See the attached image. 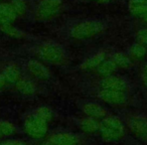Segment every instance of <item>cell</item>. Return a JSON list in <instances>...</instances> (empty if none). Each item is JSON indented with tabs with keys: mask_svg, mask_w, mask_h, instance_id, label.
Returning a JSON list of instances; mask_svg holds the SVG:
<instances>
[{
	"mask_svg": "<svg viewBox=\"0 0 147 145\" xmlns=\"http://www.w3.org/2000/svg\"><path fill=\"white\" fill-rule=\"evenodd\" d=\"M63 0H41L36 7V17L39 20H49L61 10Z\"/></svg>",
	"mask_w": 147,
	"mask_h": 145,
	"instance_id": "obj_4",
	"label": "cell"
},
{
	"mask_svg": "<svg viewBox=\"0 0 147 145\" xmlns=\"http://www.w3.org/2000/svg\"><path fill=\"white\" fill-rule=\"evenodd\" d=\"M17 17L10 3H0V25L12 23Z\"/></svg>",
	"mask_w": 147,
	"mask_h": 145,
	"instance_id": "obj_10",
	"label": "cell"
},
{
	"mask_svg": "<svg viewBox=\"0 0 147 145\" xmlns=\"http://www.w3.org/2000/svg\"><path fill=\"white\" fill-rule=\"evenodd\" d=\"M10 5L12 6L13 10L15 11L17 16H20V15H23L25 12H26V2L24 0H12L10 2Z\"/></svg>",
	"mask_w": 147,
	"mask_h": 145,
	"instance_id": "obj_24",
	"label": "cell"
},
{
	"mask_svg": "<svg viewBox=\"0 0 147 145\" xmlns=\"http://www.w3.org/2000/svg\"><path fill=\"white\" fill-rule=\"evenodd\" d=\"M116 69H117V67L112 59H107V61L105 59V61L97 67V71H98L99 75L103 76L104 78L113 75V73H114Z\"/></svg>",
	"mask_w": 147,
	"mask_h": 145,
	"instance_id": "obj_17",
	"label": "cell"
},
{
	"mask_svg": "<svg viewBox=\"0 0 147 145\" xmlns=\"http://www.w3.org/2000/svg\"><path fill=\"white\" fill-rule=\"evenodd\" d=\"M93 1H96L98 3H106V2H109L110 0H93Z\"/></svg>",
	"mask_w": 147,
	"mask_h": 145,
	"instance_id": "obj_29",
	"label": "cell"
},
{
	"mask_svg": "<svg viewBox=\"0 0 147 145\" xmlns=\"http://www.w3.org/2000/svg\"><path fill=\"white\" fill-rule=\"evenodd\" d=\"M27 69L32 77L39 80H45L49 78V71L45 65L38 61H30L27 65Z\"/></svg>",
	"mask_w": 147,
	"mask_h": 145,
	"instance_id": "obj_9",
	"label": "cell"
},
{
	"mask_svg": "<svg viewBox=\"0 0 147 145\" xmlns=\"http://www.w3.org/2000/svg\"><path fill=\"white\" fill-rule=\"evenodd\" d=\"M136 39L137 42L147 47V27L141 28L137 31L136 33Z\"/></svg>",
	"mask_w": 147,
	"mask_h": 145,
	"instance_id": "obj_25",
	"label": "cell"
},
{
	"mask_svg": "<svg viewBox=\"0 0 147 145\" xmlns=\"http://www.w3.org/2000/svg\"><path fill=\"white\" fill-rule=\"evenodd\" d=\"M101 135L106 141H117L124 136V125L122 121L115 116L106 117L100 123Z\"/></svg>",
	"mask_w": 147,
	"mask_h": 145,
	"instance_id": "obj_1",
	"label": "cell"
},
{
	"mask_svg": "<svg viewBox=\"0 0 147 145\" xmlns=\"http://www.w3.org/2000/svg\"><path fill=\"white\" fill-rule=\"evenodd\" d=\"M15 87L17 91H19L23 95H32L35 92V85L26 79H20L15 84Z\"/></svg>",
	"mask_w": 147,
	"mask_h": 145,
	"instance_id": "obj_18",
	"label": "cell"
},
{
	"mask_svg": "<svg viewBox=\"0 0 147 145\" xmlns=\"http://www.w3.org/2000/svg\"><path fill=\"white\" fill-rule=\"evenodd\" d=\"M5 85H6V82H5L4 77L2 76V74H0V90L4 88Z\"/></svg>",
	"mask_w": 147,
	"mask_h": 145,
	"instance_id": "obj_28",
	"label": "cell"
},
{
	"mask_svg": "<svg viewBox=\"0 0 147 145\" xmlns=\"http://www.w3.org/2000/svg\"><path fill=\"white\" fill-rule=\"evenodd\" d=\"M140 19H142V20L143 21H145V22H147V12L146 13H145V14L144 15H143V16L142 17H141V18Z\"/></svg>",
	"mask_w": 147,
	"mask_h": 145,
	"instance_id": "obj_30",
	"label": "cell"
},
{
	"mask_svg": "<svg viewBox=\"0 0 147 145\" xmlns=\"http://www.w3.org/2000/svg\"><path fill=\"white\" fill-rule=\"evenodd\" d=\"M15 132V127L8 121H0V136H10Z\"/></svg>",
	"mask_w": 147,
	"mask_h": 145,
	"instance_id": "obj_23",
	"label": "cell"
},
{
	"mask_svg": "<svg viewBox=\"0 0 147 145\" xmlns=\"http://www.w3.org/2000/svg\"><path fill=\"white\" fill-rule=\"evenodd\" d=\"M129 128L131 132L143 141H147V119L135 116L129 120Z\"/></svg>",
	"mask_w": 147,
	"mask_h": 145,
	"instance_id": "obj_6",
	"label": "cell"
},
{
	"mask_svg": "<svg viewBox=\"0 0 147 145\" xmlns=\"http://www.w3.org/2000/svg\"><path fill=\"white\" fill-rule=\"evenodd\" d=\"M41 145H53V144H51V142H49V140H47V142L42 143V144H41Z\"/></svg>",
	"mask_w": 147,
	"mask_h": 145,
	"instance_id": "obj_31",
	"label": "cell"
},
{
	"mask_svg": "<svg viewBox=\"0 0 147 145\" xmlns=\"http://www.w3.org/2000/svg\"><path fill=\"white\" fill-rule=\"evenodd\" d=\"M83 111H84V113L88 117L95 118V119L104 118L107 113L106 110L102 106L96 104V103H88V104L84 105Z\"/></svg>",
	"mask_w": 147,
	"mask_h": 145,
	"instance_id": "obj_13",
	"label": "cell"
},
{
	"mask_svg": "<svg viewBox=\"0 0 147 145\" xmlns=\"http://www.w3.org/2000/svg\"><path fill=\"white\" fill-rule=\"evenodd\" d=\"M33 115H34L35 117H37V118L45 121L47 123H49V121L53 119V112H51V109L47 108V107H40V108H38L35 111Z\"/></svg>",
	"mask_w": 147,
	"mask_h": 145,
	"instance_id": "obj_22",
	"label": "cell"
},
{
	"mask_svg": "<svg viewBox=\"0 0 147 145\" xmlns=\"http://www.w3.org/2000/svg\"><path fill=\"white\" fill-rule=\"evenodd\" d=\"M102 89H108V90L119 91V92H124L127 90V84L122 78L118 76L111 75L109 77L104 78V80L101 83Z\"/></svg>",
	"mask_w": 147,
	"mask_h": 145,
	"instance_id": "obj_8",
	"label": "cell"
},
{
	"mask_svg": "<svg viewBox=\"0 0 147 145\" xmlns=\"http://www.w3.org/2000/svg\"><path fill=\"white\" fill-rule=\"evenodd\" d=\"M49 141L53 145H76L78 139L71 133H59L53 135Z\"/></svg>",
	"mask_w": 147,
	"mask_h": 145,
	"instance_id": "obj_11",
	"label": "cell"
},
{
	"mask_svg": "<svg viewBox=\"0 0 147 145\" xmlns=\"http://www.w3.org/2000/svg\"><path fill=\"white\" fill-rule=\"evenodd\" d=\"M99 97L101 100L110 105H123L126 102V95L124 92L108 90V89H101L99 92Z\"/></svg>",
	"mask_w": 147,
	"mask_h": 145,
	"instance_id": "obj_7",
	"label": "cell"
},
{
	"mask_svg": "<svg viewBox=\"0 0 147 145\" xmlns=\"http://www.w3.org/2000/svg\"><path fill=\"white\" fill-rule=\"evenodd\" d=\"M0 145H26V144L20 140H6L4 142L0 143Z\"/></svg>",
	"mask_w": 147,
	"mask_h": 145,
	"instance_id": "obj_26",
	"label": "cell"
},
{
	"mask_svg": "<svg viewBox=\"0 0 147 145\" xmlns=\"http://www.w3.org/2000/svg\"><path fill=\"white\" fill-rule=\"evenodd\" d=\"M105 57H106V53H105L104 51H99V53H95V55H92L91 57L87 59L86 61L82 63L81 67H82L83 69H86V71L97 69V67L105 61Z\"/></svg>",
	"mask_w": 147,
	"mask_h": 145,
	"instance_id": "obj_14",
	"label": "cell"
},
{
	"mask_svg": "<svg viewBox=\"0 0 147 145\" xmlns=\"http://www.w3.org/2000/svg\"><path fill=\"white\" fill-rule=\"evenodd\" d=\"M104 29V24L100 21L85 20L73 26L71 29V35L76 39H87L101 33Z\"/></svg>",
	"mask_w": 147,
	"mask_h": 145,
	"instance_id": "obj_2",
	"label": "cell"
},
{
	"mask_svg": "<svg viewBox=\"0 0 147 145\" xmlns=\"http://www.w3.org/2000/svg\"><path fill=\"white\" fill-rule=\"evenodd\" d=\"M37 55L47 63L59 65L65 61V51L55 42H45L37 49Z\"/></svg>",
	"mask_w": 147,
	"mask_h": 145,
	"instance_id": "obj_3",
	"label": "cell"
},
{
	"mask_svg": "<svg viewBox=\"0 0 147 145\" xmlns=\"http://www.w3.org/2000/svg\"><path fill=\"white\" fill-rule=\"evenodd\" d=\"M0 29L2 30L4 34L8 35L10 37H15V38H19V37L23 36V32L18 29L16 26L12 24V23H7V24L0 25Z\"/></svg>",
	"mask_w": 147,
	"mask_h": 145,
	"instance_id": "obj_21",
	"label": "cell"
},
{
	"mask_svg": "<svg viewBox=\"0 0 147 145\" xmlns=\"http://www.w3.org/2000/svg\"><path fill=\"white\" fill-rule=\"evenodd\" d=\"M147 53V47L141 45V43H134L129 49V55L131 59H142Z\"/></svg>",
	"mask_w": 147,
	"mask_h": 145,
	"instance_id": "obj_19",
	"label": "cell"
},
{
	"mask_svg": "<svg viewBox=\"0 0 147 145\" xmlns=\"http://www.w3.org/2000/svg\"><path fill=\"white\" fill-rule=\"evenodd\" d=\"M6 84H16L21 79L20 69L15 65H8L2 71Z\"/></svg>",
	"mask_w": 147,
	"mask_h": 145,
	"instance_id": "obj_12",
	"label": "cell"
},
{
	"mask_svg": "<svg viewBox=\"0 0 147 145\" xmlns=\"http://www.w3.org/2000/svg\"><path fill=\"white\" fill-rule=\"evenodd\" d=\"M128 7L132 14L141 18L147 12V0H129Z\"/></svg>",
	"mask_w": 147,
	"mask_h": 145,
	"instance_id": "obj_15",
	"label": "cell"
},
{
	"mask_svg": "<svg viewBox=\"0 0 147 145\" xmlns=\"http://www.w3.org/2000/svg\"><path fill=\"white\" fill-rule=\"evenodd\" d=\"M112 59L114 63L116 65L117 67H122V69H126V67L131 65V57H128L127 55L122 53H116L113 55Z\"/></svg>",
	"mask_w": 147,
	"mask_h": 145,
	"instance_id": "obj_20",
	"label": "cell"
},
{
	"mask_svg": "<svg viewBox=\"0 0 147 145\" xmlns=\"http://www.w3.org/2000/svg\"><path fill=\"white\" fill-rule=\"evenodd\" d=\"M24 130L27 133V135H29L31 138L40 139L47 134V123L32 115L25 120Z\"/></svg>",
	"mask_w": 147,
	"mask_h": 145,
	"instance_id": "obj_5",
	"label": "cell"
},
{
	"mask_svg": "<svg viewBox=\"0 0 147 145\" xmlns=\"http://www.w3.org/2000/svg\"><path fill=\"white\" fill-rule=\"evenodd\" d=\"M81 129L86 133H95L100 130V122L98 119L88 117L81 122Z\"/></svg>",
	"mask_w": 147,
	"mask_h": 145,
	"instance_id": "obj_16",
	"label": "cell"
},
{
	"mask_svg": "<svg viewBox=\"0 0 147 145\" xmlns=\"http://www.w3.org/2000/svg\"><path fill=\"white\" fill-rule=\"evenodd\" d=\"M0 138H1V136H0Z\"/></svg>",
	"mask_w": 147,
	"mask_h": 145,
	"instance_id": "obj_32",
	"label": "cell"
},
{
	"mask_svg": "<svg viewBox=\"0 0 147 145\" xmlns=\"http://www.w3.org/2000/svg\"><path fill=\"white\" fill-rule=\"evenodd\" d=\"M141 78H142L143 84L147 87V63L143 67L142 73H141Z\"/></svg>",
	"mask_w": 147,
	"mask_h": 145,
	"instance_id": "obj_27",
	"label": "cell"
}]
</instances>
